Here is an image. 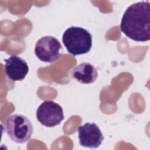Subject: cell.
I'll use <instances>...</instances> for the list:
<instances>
[{
	"mask_svg": "<svg viewBox=\"0 0 150 150\" xmlns=\"http://www.w3.org/2000/svg\"><path fill=\"white\" fill-rule=\"evenodd\" d=\"M6 131L9 137L14 142L22 144L28 141L33 133V126L25 115L13 114L6 121Z\"/></svg>",
	"mask_w": 150,
	"mask_h": 150,
	"instance_id": "3",
	"label": "cell"
},
{
	"mask_svg": "<svg viewBox=\"0 0 150 150\" xmlns=\"http://www.w3.org/2000/svg\"><path fill=\"white\" fill-rule=\"evenodd\" d=\"M120 29L128 38L137 42L150 39V2L141 1L130 5L125 11Z\"/></svg>",
	"mask_w": 150,
	"mask_h": 150,
	"instance_id": "1",
	"label": "cell"
},
{
	"mask_svg": "<svg viewBox=\"0 0 150 150\" xmlns=\"http://www.w3.org/2000/svg\"><path fill=\"white\" fill-rule=\"evenodd\" d=\"M36 118L42 125L47 127H53L60 124L63 120V110L57 103L50 100L45 101L36 110Z\"/></svg>",
	"mask_w": 150,
	"mask_h": 150,
	"instance_id": "5",
	"label": "cell"
},
{
	"mask_svg": "<svg viewBox=\"0 0 150 150\" xmlns=\"http://www.w3.org/2000/svg\"><path fill=\"white\" fill-rule=\"evenodd\" d=\"M71 75L79 83L91 84L97 79L98 73L96 68L91 63H81L73 69Z\"/></svg>",
	"mask_w": 150,
	"mask_h": 150,
	"instance_id": "8",
	"label": "cell"
},
{
	"mask_svg": "<svg viewBox=\"0 0 150 150\" xmlns=\"http://www.w3.org/2000/svg\"><path fill=\"white\" fill-rule=\"evenodd\" d=\"M62 42L71 54L77 56L86 54L92 47V35L83 28L71 26L63 33Z\"/></svg>",
	"mask_w": 150,
	"mask_h": 150,
	"instance_id": "2",
	"label": "cell"
},
{
	"mask_svg": "<svg viewBox=\"0 0 150 150\" xmlns=\"http://www.w3.org/2000/svg\"><path fill=\"white\" fill-rule=\"evenodd\" d=\"M5 73L8 78L13 81L23 80L29 71L26 62L21 57L12 55L5 59Z\"/></svg>",
	"mask_w": 150,
	"mask_h": 150,
	"instance_id": "7",
	"label": "cell"
},
{
	"mask_svg": "<svg viewBox=\"0 0 150 150\" xmlns=\"http://www.w3.org/2000/svg\"><path fill=\"white\" fill-rule=\"evenodd\" d=\"M61 49V44L56 38L52 36H46L36 42L35 53L40 60L52 63L60 57Z\"/></svg>",
	"mask_w": 150,
	"mask_h": 150,
	"instance_id": "4",
	"label": "cell"
},
{
	"mask_svg": "<svg viewBox=\"0 0 150 150\" xmlns=\"http://www.w3.org/2000/svg\"><path fill=\"white\" fill-rule=\"evenodd\" d=\"M77 131L80 145L84 147L97 148L104 139L100 128L94 122H87L79 126Z\"/></svg>",
	"mask_w": 150,
	"mask_h": 150,
	"instance_id": "6",
	"label": "cell"
}]
</instances>
